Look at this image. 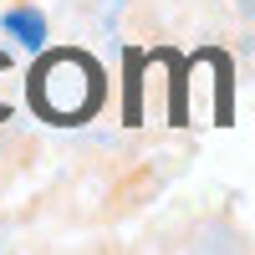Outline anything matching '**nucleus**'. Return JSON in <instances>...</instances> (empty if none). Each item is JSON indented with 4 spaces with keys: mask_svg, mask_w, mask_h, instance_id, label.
I'll return each instance as SVG.
<instances>
[{
    "mask_svg": "<svg viewBox=\"0 0 255 255\" xmlns=\"http://www.w3.org/2000/svg\"><path fill=\"white\" fill-rule=\"evenodd\" d=\"M26 97L46 123L72 128V123H87L102 108L108 82H102V67L87 51H46L26 82Z\"/></svg>",
    "mask_w": 255,
    "mask_h": 255,
    "instance_id": "nucleus-1",
    "label": "nucleus"
},
{
    "mask_svg": "<svg viewBox=\"0 0 255 255\" xmlns=\"http://www.w3.org/2000/svg\"><path fill=\"white\" fill-rule=\"evenodd\" d=\"M0 26H5V36H15L26 51H46V15L36 5H10Z\"/></svg>",
    "mask_w": 255,
    "mask_h": 255,
    "instance_id": "nucleus-2",
    "label": "nucleus"
}]
</instances>
